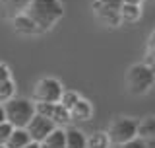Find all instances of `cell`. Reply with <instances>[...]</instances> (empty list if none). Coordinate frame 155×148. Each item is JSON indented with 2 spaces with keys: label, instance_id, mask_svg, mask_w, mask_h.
<instances>
[{
  "label": "cell",
  "instance_id": "d6986e66",
  "mask_svg": "<svg viewBox=\"0 0 155 148\" xmlns=\"http://www.w3.org/2000/svg\"><path fill=\"white\" fill-rule=\"evenodd\" d=\"M78 97H80V93L78 92H72V90H62V96H60V100H58V103H60L64 109L70 111V107L74 105V103L78 101Z\"/></svg>",
  "mask_w": 155,
  "mask_h": 148
},
{
  "label": "cell",
  "instance_id": "5bb4252c",
  "mask_svg": "<svg viewBox=\"0 0 155 148\" xmlns=\"http://www.w3.org/2000/svg\"><path fill=\"white\" fill-rule=\"evenodd\" d=\"M118 16L122 22H136L142 16V8H140V4H120Z\"/></svg>",
  "mask_w": 155,
  "mask_h": 148
},
{
  "label": "cell",
  "instance_id": "4fadbf2b",
  "mask_svg": "<svg viewBox=\"0 0 155 148\" xmlns=\"http://www.w3.org/2000/svg\"><path fill=\"white\" fill-rule=\"evenodd\" d=\"M29 140H31V139H29V135H27L25 129H14L12 132H10L8 140L4 142V146H6V148H23Z\"/></svg>",
  "mask_w": 155,
  "mask_h": 148
},
{
  "label": "cell",
  "instance_id": "3957f363",
  "mask_svg": "<svg viewBox=\"0 0 155 148\" xmlns=\"http://www.w3.org/2000/svg\"><path fill=\"white\" fill-rule=\"evenodd\" d=\"M155 82V72L153 66H147L143 62L140 65H134L126 74V86H128V92L134 93V96H143L153 88Z\"/></svg>",
  "mask_w": 155,
  "mask_h": 148
},
{
  "label": "cell",
  "instance_id": "484cf974",
  "mask_svg": "<svg viewBox=\"0 0 155 148\" xmlns=\"http://www.w3.org/2000/svg\"><path fill=\"white\" fill-rule=\"evenodd\" d=\"M122 4H142V0H122Z\"/></svg>",
  "mask_w": 155,
  "mask_h": 148
},
{
  "label": "cell",
  "instance_id": "ffe728a7",
  "mask_svg": "<svg viewBox=\"0 0 155 148\" xmlns=\"http://www.w3.org/2000/svg\"><path fill=\"white\" fill-rule=\"evenodd\" d=\"M118 148H147V142H145L143 139H140V136H134V139L118 144Z\"/></svg>",
  "mask_w": 155,
  "mask_h": 148
},
{
  "label": "cell",
  "instance_id": "cb8c5ba5",
  "mask_svg": "<svg viewBox=\"0 0 155 148\" xmlns=\"http://www.w3.org/2000/svg\"><path fill=\"white\" fill-rule=\"evenodd\" d=\"M39 146H41V142H35V140H29V142H27V144L23 146V148H39Z\"/></svg>",
  "mask_w": 155,
  "mask_h": 148
},
{
  "label": "cell",
  "instance_id": "83f0119b",
  "mask_svg": "<svg viewBox=\"0 0 155 148\" xmlns=\"http://www.w3.org/2000/svg\"><path fill=\"white\" fill-rule=\"evenodd\" d=\"M0 148H6V146H4V144H0Z\"/></svg>",
  "mask_w": 155,
  "mask_h": 148
},
{
  "label": "cell",
  "instance_id": "4316f807",
  "mask_svg": "<svg viewBox=\"0 0 155 148\" xmlns=\"http://www.w3.org/2000/svg\"><path fill=\"white\" fill-rule=\"evenodd\" d=\"M39 148H48V146H45V144H43V142H41V146H39Z\"/></svg>",
  "mask_w": 155,
  "mask_h": 148
},
{
  "label": "cell",
  "instance_id": "30bf717a",
  "mask_svg": "<svg viewBox=\"0 0 155 148\" xmlns=\"http://www.w3.org/2000/svg\"><path fill=\"white\" fill-rule=\"evenodd\" d=\"M14 29H16L18 33H23V35H35V33H41V29L35 26V22H33L29 16H25L23 12L14 16Z\"/></svg>",
  "mask_w": 155,
  "mask_h": 148
},
{
  "label": "cell",
  "instance_id": "52a82bcc",
  "mask_svg": "<svg viewBox=\"0 0 155 148\" xmlns=\"http://www.w3.org/2000/svg\"><path fill=\"white\" fill-rule=\"evenodd\" d=\"M54 123H52L51 119H47V117H43V115H39V113H35V115L29 119V123L23 129L27 131V135H29V139L31 140H35V142H43L45 140V136L51 132L52 129H54Z\"/></svg>",
  "mask_w": 155,
  "mask_h": 148
},
{
  "label": "cell",
  "instance_id": "2e32d148",
  "mask_svg": "<svg viewBox=\"0 0 155 148\" xmlns=\"http://www.w3.org/2000/svg\"><path fill=\"white\" fill-rule=\"evenodd\" d=\"M85 144L87 148H109L110 146V140H109V135L103 131L95 132V135H91L89 139H85Z\"/></svg>",
  "mask_w": 155,
  "mask_h": 148
},
{
  "label": "cell",
  "instance_id": "8fae6325",
  "mask_svg": "<svg viewBox=\"0 0 155 148\" xmlns=\"http://www.w3.org/2000/svg\"><path fill=\"white\" fill-rule=\"evenodd\" d=\"M153 135H155V117L147 115L143 121H140L136 125V136H140L143 140H151Z\"/></svg>",
  "mask_w": 155,
  "mask_h": 148
},
{
  "label": "cell",
  "instance_id": "ba28073f",
  "mask_svg": "<svg viewBox=\"0 0 155 148\" xmlns=\"http://www.w3.org/2000/svg\"><path fill=\"white\" fill-rule=\"evenodd\" d=\"M93 10H95L97 18H99V22L105 23V26L118 27L120 23H122V19L118 16V10H110V8H105V6H99L97 2H93Z\"/></svg>",
  "mask_w": 155,
  "mask_h": 148
},
{
  "label": "cell",
  "instance_id": "603a6c76",
  "mask_svg": "<svg viewBox=\"0 0 155 148\" xmlns=\"http://www.w3.org/2000/svg\"><path fill=\"white\" fill-rule=\"evenodd\" d=\"M8 78H10V68L4 65V62H0V82L8 80Z\"/></svg>",
  "mask_w": 155,
  "mask_h": 148
},
{
  "label": "cell",
  "instance_id": "d4e9b609",
  "mask_svg": "<svg viewBox=\"0 0 155 148\" xmlns=\"http://www.w3.org/2000/svg\"><path fill=\"white\" fill-rule=\"evenodd\" d=\"M2 121H6V115H4V107H2V103H0V123Z\"/></svg>",
  "mask_w": 155,
  "mask_h": 148
},
{
  "label": "cell",
  "instance_id": "8992f818",
  "mask_svg": "<svg viewBox=\"0 0 155 148\" xmlns=\"http://www.w3.org/2000/svg\"><path fill=\"white\" fill-rule=\"evenodd\" d=\"M35 113L51 119L56 127H64V125L70 123V113H68V109H64L58 101L56 103H35Z\"/></svg>",
  "mask_w": 155,
  "mask_h": 148
},
{
  "label": "cell",
  "instance_id": "7402d4cb",
  "mask_svg": "<svg viewBox=\"0 0 155 148\" xmlns=\"http://www.w3.org/2000/svg\"><path fill=\"white\" fill-rule=\"evenodd\" d=\"M99 6H105V8H110V10H118L122 0H95Z\"/></svg>",
  "mask_w": 155,
  "mask_h": 148
},
{
  "label": "cell",
  "instance_id": "44dd1931",
  "mask_svg": "<svg viewBox=\"0 0 155 148\" xmlns=\"http://www.w3.org/2000/svg\"><path fill=\"white\" fill-rule=\"evenodd\" d=\"M14 131V127L10 125L8 121H2L0 123V144H4V142L8 140V136H10V132Z\"/></svg>",
  "mask_w": 155,
  "mask_h": 148
},
{
  "label": "cell",
  "instance_id": "9c48e42d",
  "mask_svg": "<svg viewBox=\"0 0 155 148\" xmlns=\"http://www.w3.org/2000/svg\"><path fill=\"white\" fill-rule=\"evenodd\" d=\"M70 121H87L91 117V113H93V107H91V103L84 100V97H78V101L74 105L70 107Z\"/></svg>",
  "mask_w": 155,
  "mask_h": 148
},
{
  "label": "cell",
  "instance_id": "6da1fadb",
  "mask_svg": "<svg viewBox=\"0 0 155 148\" xmlns=\"http://www.w3.org/2000/svg\"><path fill=\"white\" fill-rule=\"evenodd\" d=\"M23 14L29 16L35 22V26L43 31L51 29L54 23L64 16V8H62L60 0H31Z\"/></svg>",
  "mask_w": 155,
  "mask_h": 148
},
{
  "label": "cell",
  "instance_id": "e0dca14e",
  "mask_svg": "<svg viewBox=\"0 0 155 148\" xmlns=\"http://www.w3.org/2000/svg\"><path fill=\"white\" fill-rule=\"evenodd\" d=\"M29 2L31 0H2V6L6 8V12L10 16H16V14H21L27 8Z\"/></svg>",
  "mask_w": 155,
  "mask_h": 148
},
{
  "label": "cell",
  "instance_id": "5b68a950",
  "mask_svg": "<svg viewBox=\"0 0 155 148\" xmlns=\"http://www.w3.org/2000/svg\"><path fill=\"white\" fill-rule=\"evenodd\" d=\"M136 125H138V121L130 119V117H120V119H116L113 125H110L109 129V140L113 142V144H122V142L130 140L136 136Z\"/></svg>",
  "mask_w": 155,
  "mask_h": 148
},
{
  "label": "cell",
  "instance_id": "7a4b0ae2",
  "mask_svg": "<svg viewBox=\"0 0 155 148\" xmlns=\"http://www.w3.org/2000/svg\"><path fill=\"white\" fill-rule=\"evenodd\" d=\"M6 121L14 129H23L29 123L33 115H35V103L25 97H12L6 103H2Z\"/></svg>",
  "mask_w": 155,
  "mask_h": 148
},
{
  "label": "cell",
  "instance_id": "7c38bea8",
  "mask_svg": "<svg viewBox=\"0 0 155 148\" xmlns=\"http://www.w3.org/2000/svg\"><path fill=\"white\" fill-rule=\"evenodd\" d=\"M43 144L48 146V148H64L66 146V132L62 127H54L48 135L45 136Z\"/></svg>",
  "mask_w": 155,
  "mask_h": 148
},
{
  "label": "cell",
  "instance_id": "ac0fdd59",
  "mask_svg": "<svg viewBox=\"0 0 155 148\" xmlns=\"http://www.w3.org/2000/svg\"><path fill=\"white\" fill-rule=\"evenodd\" d=\"M14 93H16V82L12 78L0 82V103H6L8 100H12Z\"/></svg>",
  "mask_w": 155,
  "mask_h": 148
},
{
  "label": "cell",
  "instance_id": "9a60e30c",
  "mask_svg": "<svg viewBox=\"0 0 155 148\" xmlns=\"http://www.w3.org/2000/svg\"><path fill=\"white\" fill-rule=\"evenodd\" d=\"M66 146L64 148H87L85 144V136L81 131L78 129H66Z\"/></svg>",
  "mask_w": 155,
  "mask_h": 148
},
{
  "label": "cell",
  "instance_id": "277c9868",
  "mask_svg": "<svg viewBox=\"0 0 155 148\" xmlns=\"http://www.w3.org/2000/svg\"><path fill=\"white\" fill-rule=\"evenodd\" d=\"M62 96V84L56 78H41L33 88V100L35 103H56Z\"/></svg>",
  "mask_w": 155,
  "mask_h": 148
}]
</instances>
